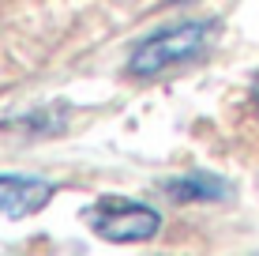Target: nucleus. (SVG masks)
Returning a JSON list of instances; mask_svg holds the SVG:
<instances>
[{"label":"nucleus","mask_w":259,"mask_h":256,"mask_svg":"<svg viewBox=\"0 0 259 256\" xmlns=\"http://www.w3.org/2000/svg\"><path fill=\"white\" fill-rule=\"evenodd\" d=\"M214 34H218V19H192V23H177V26H162V30L147 34L136 49H132L128 72L136 79H150L165 68L188 64V60L203 57L210 49Z\"/></svg>","instance_id":"nucleus-1"},{"label":"nucleus","mask_w":259,"mask_h":256,"mask_svg":"<svg viewBox=\"0 0 259 256\" xmlns=\"http://www.w3.org/2000/svg\"><path fill=\"white\" fill-rule=\"evenodd\" d=\"M83 223L91 226L102 241H113V245L150 241V237L162 230V215L150 204H139V200H128V196L94 200V204L83 211Z\"/></svg>","instance_id":"nucleus-2"},{"label":"nucleus","mask_w":259,"mask_h":256,"mask_svg":"<svg viewBox=\"0 0 259 256\" xmlns=\"http://www.w3.org/2000/svg\"><path fill=\"white\" fill-rule=\"evenodd\" d=\"M57 185L38 173H0V218H30L53 200Z\"/></svg>","instance_id":"nucleus-3"},{"label":"nucleus","mask_w":259,"mask_h":256,"mask_svg":"<svg viewBox=\"0 0 259 256\" xmlns=\"http://www.w3.org/2000/svg\"><path fill=\"white\" fill-rule=\"evenodd\" d=\"M162 192L177 204H210V200H229L233 189H229L226 177L207 170H192V173H177V177L162 181Z\"/></svg>","instance_id":"nucleus-4"},{"label":"nucleus","mask_w":259,"mask_h":256,"mask_svg":"<svg viewBox=\"0 0 259 256\" xmlns=\"http://www.w3.org/2000/svg\"><path fill=\"white\" fill-rule=\"evenodd\" d=\"M173 4H181V0H173Z\"/></svg>","instance_id":"nucleus-5"}]
</instances>
